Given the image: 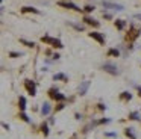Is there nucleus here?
I'll list each match as a JSON object with an SVG mask.
<instances>
[{
    "label": "nucleus",
    "instance_id": "16",
    "mask_svg": "<svg viewBox=\"0 0 141 139\" xmlns=\"http://www.w3.org/2000/svg\"><path fill=\"white\" fill-rule=\"evenodd\" d=\"M41 130H43V133H44V134H49V129H47V125H45V124L41 125Z\"/></svg>",
    "mask_w": 141,
    "mask_h": 139
},
{
    "label": "nucleus",
    "instance_id": "9",
    "mask_svg": "<svg viewBox=\"0 0 141 139\" xmlns=\"http://www.w3.org/2000/svg\"><path fill=\"white\" fill-rule=\"evenodd\" d=\"M84 21H85L86 24H93V26H96V27L99 26V23L96 21V20H93V18H90V17H85V18H84Z\"/></svg>",
    "mask_w": 141,
    "mask_h": 139
},
{
    "label": "nucleus",
    "instance_id": "23",
    "mask_svg": "<svg viewBox=\"0 0 141 139\" xmlns=\"http://www.w3.org/2000/svg\"><path fill=\"white\" fill-rule=\"evenodd\" d=\"M56 79H65V77L62 76V74H58V76H55V80H56Z\"/></svg>",
    "mask_w": 141,
    "mask_h": 139
},
{
    "label": "nucleus",
    "instance_id": "18",
    "mask_svg": "<svg viewBox=\"0 0 141 139\" xmlns=\"http://www.w3.org/2000/svg\"><path fill=\"white\" fill-rule=\"evenodd\" d=\"M121 98H126V100H127V98H129V100H131V94H129V92H123V95H121Z\"/></svg>",
    "mask_w": 141,
    "mask_h": 139
},
{
    "label": "nucleus",
    "instance_id": "7",
    "mask_svg": "<svg viewBox=\"0 0 141 139\" xmlns=\"http://www.w3.org/2000/svg\"><path fill=\"white\" fill-rule=\"evenodd\" d=\"M49 112H50V104H49V103H44L43 107H41V113H43V115H47Z\"/></svg>",
    "mask_w": 141,
    "mask_h": 139
},
{
    "label": "nucleus",
    "instance_id": "21",
    "mask_svg": "<svg viewBox=\"0 0 141 139\" xmlns=\"http://www.w3.org/2000/svg\"><path fill=\"white\" fill-rule=\"evenodd\" d=\"M93 9H94V8H93V6H86V8H85V11H86V12H91V11H93Z\"/></svg>",
    "mask_w": 141,
    "mask_h": 139
},
{
    "label": "nucleus",
    "instance_id": "12",
    "mask_svg": "<svg viewBox=\"0 0 141 139\" xmlns=\"http://www.w3.org/2000/svg\"><path fill=\"white\" fill-rule=\"evenodd\" d=\"M115 27H117V29H123V27H124V21H123V20L115 21Z\"/></svg>",
    "mask_w": 141,
    "mask_h": 139
},
{
    "label": "nucleus",
    "instance_id": "4",
    "mask_svg": "<svg viewBox=\"0 0 141 139\" xmlns=\"http://www.w3.org/2000/svg\"><path fill=\"white\" fill-rule=\"evenodd\" d=\"M24 86H26V89L29 91L30 95H35V83H34V82L26 80V82H24Z\"/></svg>",
    "mask_w": 141,
    "mask_h": 139
},
{
    "label": "nucleus",
    "instance_id": "10",
    "mask_svg": "<svg viewBox=\"0 0 141 139\" xmlns=\"http://www.w3.org/2000/svg\"><path fill=\"white\" fill-rule=\"evenodd\" d=\"M21 11H23V12H34V14H40L38 9H35V8H29V6H24Z\"/></svg>",
    "mask_w": 141,
    "mask_h": 139
},
{
    "label": "nucleus",
    "instance_id": "6",
    "mask_svg": "<svg viewBox=\"0 0 141 139\" xmlns=\"http://www.w3.org/2000/svg\"><path fill=\"white\" fill-rule=\"evenodd\" d=\"M88 86H90V82H84V83H82L81 86H79V94H81V95H84V94L86 92Z\"/></svg>",
    "mask_w": 141,
    "mask_h": 139
},
{
    "label": "nucleus",
    "instance_id": "26",
    "mask_svg": "<svg viewBox=\"0 0 141 139\" xmlns=\"http://www.w3.org/2000/svg\"><path fill=\"white\" fill-rule=\"evenodd\" d=\"M135 17H136V18H138V20H141V15H140V14H138V15H135Z\"/></svg>",
    "mask_w": 141,
    "mask_h": 139
},
{
    "label": "nucleus",
    "instance_id": "8",
    "mask_svg": "<svg viewBox=\"0 0 141 139\" xmlns=\"http://www.w3.org/2000/svg\"><path fill=\"white\" fill-rule=\"evenodd\" d=\"M59 5H61V6H64V8H70V9H74V11H81L76 5H73V3H70V2H68V3H59Z\"/></svg>",
    "mask_w": 141,
    "mask_h": 139
},
{
    "label": "nucleus",
    "instance_id": "24",
    "mask_svg": "<svg viewBox=\"0 0 141 139\" xmlns=\"http://www.w3.org/2000/svg\"><path fill=\"white\" fill-rule=\"evenodd\" d=\"M62 107H64V104H62V103H61V104H58V107H56V110H61Z\"/></svg>",
    "mask_w": 141,
    "mask_h": 139
},
{
    "label": "nucleus",
    "instance_id": "17",
    "mask_svg": "<svg viewBox=\"0 0 141 139\" xmlns=\"http://www.w3.org/2000/svg\"><path fill=\"white\" fill-rule=\"evenodd\" d=\"M124 133H126V136H129L131 139H135V136H134V134H132V132H131L129 129H127V130H126V132H124Z\"/></svg>",
    "mask_w": 141,
    "mask_h": 139
},
{
    "label": "nucleus",
    "instance_id": "19",
    "mask_svg": "<svg viewBox=\"0 0 141 139\" xmlns=\"http://www.w3.org/2000/svg\"><path fill=\"white\" fill-rule=\"evenodd\" d=\"M20 118H21L23 121H29V118H27V115H26V113H20Z\"/></svg>",
    "mask_w": 141,
    "mask_h": 139
},
{
    "label": "nucleus",
    "instance_id": "22",
    "mask_svg": "<svg viewBox=\"0 0 141 139\" xmlns=\"http://www.w3.org/2000/svg\"><path fill=\"white\" fill-rule=\"evenodd\" d=\"M131 116H132V120H138V113H132Z\"/></svg>",
    "mask_w": 141,
    "mask_h": 139
},
{
    "label": "nucleus",
    "instance_id": "11",
    "mask_svg": "<svg viewBox=\"0 0 141 139\" xmlns=\"http://www.w3.org/2000/svg\"><path fill=\"white\" fill-rule=\"evenodd\" d=\"M18 104H20V109H21V110H24V109H26V100H24V97H20Z\"/></svg>",
    "mask_w": 141,
    "mask_h": 139
},
{
    "label": "nucleus",
    "instance_id": "20",
    "mask_svg": "<svg viewBox=\"0 0 141 139\" xmlns=\"http://www.w3.org/2000/svg\"><path fill=\"white\" fill-rule=\"evenodd\" d=\"M64 98H65V97L61 95V94H58V95H56V100H64Z\"/></svg>",
    "mask_w": 141,
    "mask_h": 139
},
{
    "label": "nucleus",
    "instance_id": "13",
    "mask_svg": "<svg viewBox=\"0 0 141 139\" xmlns=\"http://www.w3.org/2000/svg\"><path fill=\"white\" fill-rule=\"evenodd\" d=\"M49 94H50V97H53V98H56V95H58V91L55 88L53 89H50V91H49Z\"/></svg>",
    "mask_w": 141,
    "mask_h": 139
},
{
    "label": "nucleus",
    "instance_id": "27",
    "mask_svg": "<svg viewBox=\"0 0 141 139\" xmlns=\"http://www.w3.org/2000/svg\"><path fill=\"white\" fill-rule=\"evenodd\" d=\"M138 92H140V97H141V89H138Z\"/></svg>",
    "mask_w": 141,
    "mask_h": 139
},
{
    "label": "nucleus",
    "instance_id": "2",
    "mask_svg": "<svg viewBox=\"0 0 141 139\" xmlns=\"http://www.w3.org/2000/svg\"><path fill=\"white\" fill-rule=\"evenodd\" d=\"M103 6L106 9H111V11H124V8L121 5H117V3H109V2H103Z\"/></svg>",
    "mask_w": 141,
    "mask_h": 139
},
{
    "label": "nucleus",
    "instance_id": "14",
    "mask_svg": "<svg viewBox=\"0 0 141 139\" xmlns=\"http://www.w3.org/2000/svg\"><path fill=\"white\" fill-rule=\"evenodd\" d=\"M21 44H24L26 47H34V46H35L34 42H29V41H24V39H21Z\"/></svg>",
    "mask_w": 141,
    "mask_h": 139
},
{
    "label": "nucleus",
    "instance_id": "3",
    "mask_svg": "<svg viewBox=\"0 0 141 139\" xmlns=\"http://www.w3.org/2000/svg\"><path fill=\"white\" fill-rule=\"evenodd\" d=\"M103 70H105L106 73H109V74H118L117 67L112 65V64H103Z\"/></svg>",
    "mask_w": 141,
    "mask_h": 139
},
{
    "label": "nucleus",
    "instance_id": "1",
    "mask_svg": "<svg viewBox=\"0 0 141 139\" xmlns=\"http://www.w3.org/2000/svg\"><path fill=\"white\" fill-rule=\"evenodd\" d=\"M41 41H43V42L52 44V46L56 47V48H61V47H62V44H61L59 39H53V38H50V36H43V38H41Z\"/></svg>",
    "mask_w": 141,
    "mask_h": 139
},
{
    "label": "nucleus",
    "instance_id": "25",
    "mask_svg": "<svg viewBox=\"0 0 141 139\" xmlns=\"http://www.w3.org/2000/svg\"><path fill=\"white\" fill-rule=\"evenodd\" d=\"M11 56H12V58H18L20 55H18V53H11Z\"/></svg>",
    "mask_w": 141,
    "mask_h": 139
},
{
    "label": "nucleus",
    "instance_id": "15",
    "mask_svg": "<svg viewBox=\"0 0 141 139\" xmlns=\"http://www.w3.org/2000/svg\"><path fill=\"white\" fill-rule=\"evenodd\" d=\"M120 53H118V50H115V48H112V50H109V56H118Z\"/></svg>",
    "mask_w": 141,
    "mask_h": 139
},
{
    "label": "nucleus",
    "instance_id": "5",
    "mask_svg": "<svg viewBox=\"0 0 141 139\" xmlns=\"http://www.w3.org/2000/svg\"><path fill=\"white\" fill-rule=\"evenodd\" d=\"M90 38H93V39L99 41L100 44L105 42V38H103V35H102V33H99V32H91V33H90Z\"/></svg>",
    "mask_w": 141,
    "mask_h": 139
}]
</instances>
